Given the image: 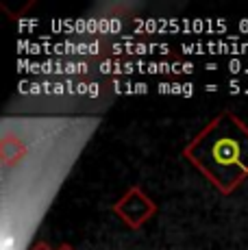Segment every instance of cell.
<instances>
[{
    "label": "cell",
    "instance_id": "6da1fadb",
    "mask_svg": "<svg viewBox=\"0 0 248 250\" xmlns=\"http://www.w3.org/2000/svg\"><path fill=\"white\" fill-rule=\"evenodd\" d=\"M183 157L220 194H233L248 179V124L233 111H220L183 148Z\"/></svg>",
    "mask_w": 248,
    "mask_h": 250
},
{
    "label": "cell",
    "instance_id": "3957f363",
    "mask_svg": "<svg viewBox=\"0 0 248 250\" xmlns=\"http://www.w3.org/2000/svg\"><path fill=\"white\" fill-rule=\"evenodd\" d=\"M28 250H52V248H50L46 242H40V244H35V246H31Z\"/></svg>",
    "mask_w": 248,
    "mask_h": 250
},
{
    "label": "cell",
    "instance_id": "277c9868",
    "mask_svg": "<svg viewBox=\"0 0 248 250\" xmlns=\"http://www.w3.org/2000/svg\"><path fill=\"white\" fill-rule=\"evenodd\" d=\"M57 250H74V248H72V246H68V244H63V246H59Z\"/></svg>",
    "mask_w": 248,
    "mask_h": 250
},
{
    "label": "cell",
    "instance_id": "7a4b0ae2",
    "mask_svg": "<svg viewBox=\"0 0 248 250\" xmlns=\"http://www.w3.org/2000/svg\"><path fill=\"white\" fill-rule=\"evenodd\" d=\"M111 211L122 224L137 230L157 213V205L152 203L150 196L146 194L142 187L131 185L120 198L111 205Z\"/></svg>",
    "mask_w": 248,
    "mask_h": 250
}]
</instances>
